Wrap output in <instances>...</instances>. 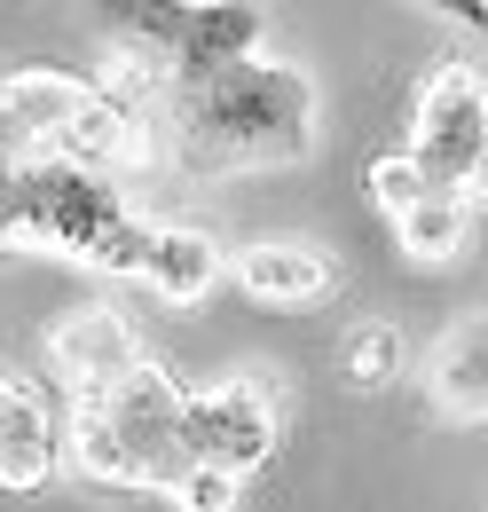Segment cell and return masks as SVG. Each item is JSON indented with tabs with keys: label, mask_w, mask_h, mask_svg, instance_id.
Listing matches in <instances>:
<instances>
[{
	"label": "cell",
	"mask_w": 488,
	"mask_h": 512,
	"mask_svg": "<svg viewBox=\"0 0 488 512\" xmlns=\"http://www.w3.org/2000/svg\"><path fill=\"white\" fill-rule=\"evenodd\" d=\"M63 465V426L48 418L40 394L0 379V489H40Z\"/></svg>",
	"instance_id": "9c48e42d"
},
{
	"label": "cell",
	"mask_w": 488,
	"mask_h": 512,
	"mask_svg": "<svg viewBox=\"0 0 488 512\" xmlns=\"http://www.w3.org/2000/svg\"><path fill=\"white\" fill-rule=\"evenodd\" d=\"M465 197H473V205H488V142H481V158H473V174H465Z\"/></svg>",
	"instance_id": "7402d4cb"
},
{
	"label": "cell",
	"mask_w": 488,
	"mask_h": 512,
	"mask_svg": "<svg viewBox=\"0 0 488 512\" xmlns=\"http://www.w3.org/2000/svg\"><path fill=\"white\" fill-rule=\"evenodd\" d=\"M48 355H56L63 386L79 394V402H95V394H111V386L142 363V339H134V323L119 308H71V316L48 331Z\"/></svg>",
	"instance_id": "8992f818"
},
{
	"label": "cell",
	"mask_w": 488,
	"mask_h": 512,
	"mask_svg": "<svg viewBox=\"0 0 488 512\" xmlns=\"http://www.w3.org/2000/svg\"><path fill=\"white\" fill-rule=\"evenodd\" d=\"M426 394L449 418H488V316H465L433 339Z\"/></svg>",
	"instance_id": "8fae6325"
},
{
	"label": "cell",
	"mask_w": 488,
	"mask_h": 512,
	"mask_svg": "<svg viewBox=\"0 0 488 512\" xmlns=\"http://www.w3.org/2000/svg\"><path fill=\"white\" fill-rule=\"evenodd\" d=\"M103 8V24H111V40L134 48V56H174V40L189 32V8L197 0H95Z\"/></svg>",
	"instance_id": "9a60e30c"
},
{
	"label": "cell",
	"mask_w": 488,
	"mask_h": 512,
	"mask_svg": "<svg viewBox=\"0 0 488 512\" xmlns=\"http://www.w3.org/2000/svg\"><path fill=\"white\" fill-rule=\"evenodd\" d=\"M465 229H473V197L465 190H426L418 205L394 213V237H402V253L418 260V268H441V260L465 245Z\"/></svg>",
	"instance_id": "5bb4252c"
},
{
	"label": "cell",
	"mask_w": 488,
	"mask_h": 512,
	"mask_svg": "<svg viewBox=\"0 0 488 512\" xmlns=\"http://www.w3.org/2000/svg\"><path fill=\"white\" fill-rule=\"evenodd\" d=\"M481 142H488V87H481V71L473 64H441L426 79V95H418V142H410V158L426 166L433 190H465Z\"/></svg>",
	"instance_id": "277c9868"
},
{
	"label": "cell",
	"mask_w": 488,
	"mask_h": 512,
	"mask_svg": "<svg viewBox=\"0 0 488 512\" xmlns=\"http://www.w3.org/2000/svg\"><path fill=\"white\" fill-rule=\"evenodd\" d=\"M174 142L189 166H284L315 142V79L300 64H244L174 87Z\"/></svg>",
	"instance_id": "6da1fadb"
},
{
	"label": "cell",
	"mask_w": 488,
	"mask_h": 512,
	"mask_svg": "<svg viewBox=\"0 0 488 512\" xmlns=\"http://www.w3.org/2000/svg\"><path fill=\"white\" fill-rule=\"evenodd\" d=\"M221 245L205 237V229H150V260H142V284L158 292V300H174V308H189V300H205L213 284H221Z\"/></svg>",
	"instance_id": "7c38bea8"
},
{
	"label": "cell",
	"mask_w": 488,
	"mask_h": 512,
	"mask_svg": "<svg viewBox=\"0 0 488 512\" xmlns=\"http://www.w3.org/2000/svg\"><path fill=\"white\" fill-rule=\"evenodd\" d=\"M71 465H79L87 481H111V489H134V457L119 449L111 418H103L95 402H79V418H71Z\"/></svg>",
	"instance_id": "2e32d148"
},
{
	"label": "cell",
	"mask_w": 488,
	"mask_h": 512,
	"mask_svg": "<svg viewBox=\"0 0 488 512\" xmlns=\"http://www.w3.org/2000/svg\"><path fill=\"white\" fill-rule=\"evenodd\" d=\"M166 497H174V512H237V505H244V473H229V465H205V457H189L182 473L166 481Z\"/></svg>",
	"instance_id": "e0dca14e"
},
{
	"label": "cell",
	"mask_w": 488,
	"mask_h": 512,
	"mask_svg": "<svg viewBox=\"0 0 488 512\" xmlns=\"http://www.w3.org/2000/svg\"><path fill=\"white\" fill-rule=\"evenodd\" d=\"M150 229L158 221H134V213H119L95 245H87V268H111V276H142V260H150Z\"/></svg>",
	"instance_id": "d6986e66"
},
{
	"label": "cell",
	"mask_w": 488,
	"mask_h": 512,
	"mask_svg": "<svg viewBox=\"0 0 488 512\" xmlns=\"http://www.w3.org/2000/svg\"><path fill=\"white\" fill-rule=\"evenodd\" d=\"M119 213L126 205H119V190H111L103 174L63 166L48 150L0 174V237H8V245H56V253L87 260V245H95Z\"/></svg>",
	"instance_id": "7a4b0ae2"
},
{
	"label": "cell",
	"mask_w": 488,
	"mask_h": 512,
	"mask_svg": "<svg viewBox=\"0 0 488 512\" xmlns=\"http://www.w3.org/2000/svg\"><path fill=\"white\" fill-rule=\"evenodd\" d=\"M150 142H142V119L126 111V103H111L103 87H87V103L71 111V127L48 142V158H63V166H87V174H119V166H134Z\"/></svg>",
	"instance_id": "30bf717a"
},
{
	"label": "cell",
	"mask_w": 488,
	"mask_h": 512,
	"mask_svg": "<svg viewBox=\"0 0 488 512\" xmlns=\"http://www.w3.org/2000/svg\"><path fill=\"white\" fill-rule=\"evenodd\" d=\"M457 24H473V32H488V0H441Z\"/></svg>",
	"instance_id": "44dd1931"
},
{
	"label": "cell",
	"mask_w": 488,
	"mask_h": 512,
	"mask_svg": "<svg viewBox=\"0 0 488 512\" xmlns=\"http://www.w3.org/2000/svg\"><path fill=\"white\" fill-rule=\"evenodd\" d=\"M182 442L189 457L205 465H229V473H260L268 449H276V410L252 379H229V386H205L182 402Z\"/></svg>",
	"instance_id": "5b68a950"
},
{
	"label": "cell",
	"mask_w": 488,
	"mask_h": 512,
	"mask_svg": "<svg viewBox=\"0 0 488 512\" xmlns=\"http://www.w3.org/2000/svg\"><path fill=\"white\" fill-rule=\"evenodd\" d=\"M244 56H260V8L252 0H197L166 71H174V87H189V79H213V71L244 64Z\"/></svg>",
	"instance_id": "ba28073f"
},
{
	"label": "cell",
	"mask_w": 488,
	"mask_h": 512,
	"mask_svg": "<svg viewBox=\"0 0 488 512\" xmlns=\"http://www.w3.org/2000/svg\"><path fill=\"white\" fill-rule=\"evenodd\" d=\"M426 190L433 182H426V166H418L410 150H378V158H370V205H378L386 221H394L402 205H418Z\"/></svg>",
	"instance_id": "ac0fdd59"
},
{
	"label": "cell",
	"mask_w": 488,
	"mask_h": 512,
	"mask_svg": "<svg viewBox=\"0 0 488 512\" xmlns=\"http://www.w3.org/2000/svg\"><path fill=\"white\" fill-rule=\"evenodd\" d=\"M229 268L252 300H323L331 292V260L315 245H244Z\"/></svg>",
	"instance_id": "4fadbf2b"
},
{
	"label": "cell",
	"mask_w": 488,
	"mask_h": 512,
	"mask_svg": "<svg viewBox=\"0 0 488 512\" xmlns=\"http://www.w3.org/2000/svg\"><path fill=\"white\" fill-rule=\"evenodd\" d=\"M347 371H355V386H386L402 371V331H394V323H363V331L347 339Z\"/></svg>",
	"instance_id": "ffe728a7"
},
{
	"label": "cell",
	"mask_w": 488,
	"mask_h": 512,
	"mask_svg": "<svg viewBox=\"0 0 488 512\" xmlns=\"http://www.w3.org/2000/svg\"><path fill=\"white\" fill-rule=\"evenodd\" d=\"M79 103H87V79H71V71H8L0 79V174L40 158L71 127Z\"/></svg>",
	"instance_id": "52a82bcc"
},
{
	"label": "cell",
	"mask_w": 488,
	"mask_h": 512,
	"mask_svg": "<svg viewBox=\"0 0 488 512\" xmlns=\"http://www.w3.org/2000/svg\"><path fill=\"white\" fill-rule=\"evenodd\" d=\"M182 386L166 379L158 363H134L111 394H95V410L111 418L119 449L134 457V489H166L174 473L189 465V442H182Z\"/></svg>",
	"instance_id": "3957f363"
}]
</instances>
